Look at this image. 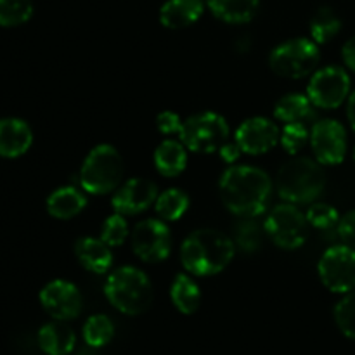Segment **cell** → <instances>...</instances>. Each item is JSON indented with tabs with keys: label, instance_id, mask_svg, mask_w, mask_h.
Segmentation results:
<instances>
[{
	"label": "cell",
	"instance_id": "1",
	"mask_svg": "<svg viewBox=\"0 0 355 355\" xmlns=\"http://www.w3.org/2000/svg\"><path fill=\"white\" fill-rule=\"evenodd\" d=\"M222 203L238 217L263 214L272 194V180L259 166L231 165L218 180Z\"/></svg>",
	"mask_w": 355,
	"mask_h": 355
},
{
	"label": "cell",
	"instance_id": "2",
	"mask_svg": "<svg viewBox=\"0 0 355 355\" xmlns=\"http://www.w3.org/2000/svg\"><path fill=\"white\" fill-rule=\"evenodd\" d=\"M234 253V241L215 229H198L180 246L184 269L196 277L220 274L232 262Z\"/></svg>",
	"mask_w": 355,
	"mask_h": 355
},
{
	"label": "cell",
	"instance_id": "3",
	"mask_svg": "<svg viewBox=\"0 0 355 355\" xmlns=\"http://www.w3.org/2000/svg\"><path fill=\"white\" fill-rule=\"evenodd\" d=\"M326 186V173L318 159L295 156L284 163L276 177L277 194L293 205L314 203Z\"/></svg>",
	"mask_w": 355,
	"mask_h": 355
},
{
	"label": "cell",
	"instance_id": "4",
	"mask_svg": "<svg viewBox=\"0 0 355 355\" xmlns=\"http://www.w3.org/2000/svg\"><path fill=\"white\" fill-rule=\"evenodd\" d=\"M104 295L118 312L125 315H141L151 307L153 286L141 269L132 266L113 270L104 284Z\"/></svg>",
	"mask_w": 355,
	"mask_h": 355
},
{
	"label": "cell",
	"instance_id": "5",
	"mask_svg": "<svg viewBox=\"0 0 355 355\" xmlns=\"http://www.w3.org/2000/svg\"><path fill=\"white\" fill-rule=\"evenodd\" d=\"M123 158L111 144H99L87 155L80 170V186L85 193L104 196L121 186Z\"/></svg>",
	"mask_w": 355,
	"mask_h": 355
},
{
	"label": "cell",
	"instance_id": "6",
	"mask_svg": "<svg viewBox=\"0 0 355 355\" xmlns=\"http://www.w3.org/2000/svg\"><path fill=\"white\" fill-rule=\"evenodd\" d=\"M319 59V45L312 38L297 37L272 49L269 66L277 76L297 80L314 73Z\"/></svg>",
	"mask_w": 355,
	"mask_h": 355
},
{
	"label": "cell",
	"instance_id": "7",
	"mask_svg": "<svg viewBox=\"0 0 355 355\" xmlns=\"http://www.w3.org/2000/svg\"><path fill=\"white\" fill-rule=\"evenodd\" d=\"M229 123L222 114L203 111L187 118L180 128V142L189 151L210 155L220 151L229 141Z\"/></svg>",
	"mask_w": 355,
	"mask_h": 355
},
{
	"label": "cell",
	"instance_id": "8",
	"mask_svg": "<svg viewBox=\"0 0 355 355\" xmlns=\"http://www.w3.org/2000/svg\"><path fill=\"white\" fill-rule=\"evenodd\" d=\"M263 231L281 250H298L307 241L309 222L297 205L284 201L267 215Z\"/></svg>",
	"mask_w": 355,
	"mask_h": 355
},
{
	"label": "cell",
	"instance_id": "9",
	"mask_svg": "<svg viewBox=\"0 0 355 355\" xmlns=\"http://www.w3.org/2000/svg\"><path fill=\"white\" fill-rule=\"evenodd\" d=\"M350 76L342 66H324L312 73L307 85V96L315 107L336 110L350 96Z\"/></svg>",
	"mask_w": 355,
	"mask_h": 355
},
{
	"label": "cell",
	"instance_id": "10",
	"mask_svg": "<svg viewBox=\"0 0 355 355\" xmlns=\"http://www.w3.org/2000/svg\"><path fill=\"white\" fill-rule=\"evenodd\" d=\"M318 272L321 283L331 293L355 291V250L343 243L328 248L319 260Z\"/></svg>",
	"mask_w": 355,
	"mask_h": 355
},
{
	"label": "cell",
	"instance_id": "11",
	"mask_svg": "<svg viewBox=\"0 0 355 355\" xmlns=\"http://www.w3.org/2000/svg\"><path fill=\"white\" fill-rule=\"evenodd\" d=\"M132 250L148 263H159L172 253V234L162 218H146L132 231Z\"/></svg>",
	"mask_w": 355,
	"mask_h": 355
},
{
	"label": "cell",
	"instance_id": "12",
	"mask_svg": "<svg viewBox=\"0 0 355 355\" xmlns=\"http://www.w3.org/2000/svg\"><path fill=\"white\" fill-rule=\"evenodd\" d=\"M347 130L338 120L324 118L312 125L311 148L315 159L321 165L336 166L343 163L347 156Z\"/></svg>",
	"mask_w": 355,
	"mask_h": 355
},
{
	"label": "cell",
	"instance_id": "13",
	"mask_svg": "<svg viewBox=\"0 0 355 355\" xmlns=\"http://www.w3.org/2000/svg\"><path fill=\"white\" fill-rule=\"evenodd\" d=\"M40 305L52 319L71 321L82 312L83 298L75 284L64 279H55L42 288Z\"/></svg>",
	"mask_w": 355,
	"mask_h": 355
},
{
	"label": "cell",
	"instance_id": "14",
	"mask_svg": "<svg viewBox=\"0 0 355 355\" xmlns=\"http://www.w3.org/2000/svg\"><path fill=\"white\" fill-rule=\"evenodd\" d=\"M281 139L279 127L272 120L253 116L243 121L234 135V142L243 153L252 156L266 155L277 146Z\"/></svg>",
	"mask_w": 355,
	"mask_h": 355
},
{
	"label": "cell",
	"instance_id": "15",
	"mask_svg": "<svg viewBox=\"0 0 355 355\" xmlns=\"http://www.w3.org/2000/svg\"><path fill=\"white\" fill-rule=\"evenodd\" d=\"M156 198H158L156 184L149 179L135 177V179H128L114 191L111 205L116 214L128 217V215L142 214L151 208V205L156 203Z\"/></svg>",
	"mask_w": 355,
	"mask_h": 355
},
{
	"label": "cell",
	"instance_id": "16",
	"mask_svg": "<svg viewBox=\"0 0 355 355\" xmlns=\"http://www.w3.org/2000/svg\"><path fill=\"white\" fill-rule=\"evenodd\" d=\"M33 144V132L30 125L21 118H2L0 120V156L19 158Z\"/></svg>",
	"mask_w": 355,
	"mask_h": 355
},
{
	"label": "cell",
	"instance_id": "17",
	"mask_svg": "<svg viewBox=\"0 0 355 355\" xmlns=\"http://www.w3.org/2000/svg\"><path fill=\"white\" fill-rule=\"evenodd\" d=\"M75 255L80 266L92 274H106L113 266V253L103 239L80 238L75 245Z\"/></svg>",
	"mask_w": 355,
	"mask_h": 355
},
{
	"label": "cell",
	"instance_id": "18",
	"mask_svg": "<svg viewBox=\"0 0 355 355\" xmlns=\"http://www.w3.org/2000/svg\"><path fill=\"white\" fill-rule=\"evenodd\" d=\"M203 0H166L159 9V23L168 30H184L203 16Z\"/></svg>",
	"mask_w": 355,
	"mask_h": 355
},
{
	"label": "cell",
	"instance_id": "19",
	"mask_svg": "<svg viewBox=\"0 0 355 355\" xmlns=\"http://www.w3.org/2000/svg\"><path fill=\"white\" fill-rule=\"evenodd\" d=\"M38 345L47 355H68L75 350L76 335L66 321L54 319L38 329Z\"/></svg>",
	"mask_w": 355,
	"mask_h": 355
},
{
	"label": "cell",
	"instance_id": "20",
	"mask_svg": "<svg viewBox=\"0 0 355 355\" xmlns=\"http://www.w3.org/2000/svg\"><path fill=\"white\" fill-rule=\"evenodd\" d=\"M87 207V198L82 191L73 186H64L55 189L47 198V211L51 217L58 220H69L82 214L83 208Z\"/></svg>",
	"mask_w": 355,
	"mask_h": 355
},
{
	"label": "cell",
	"instance_id": "21",
	"mask_svg": "<svg viewBox=\"0 0 355 355\" xmlns=\"http://www.w3.org/2000/svg\"><path fill=\"white\" fill-rule=\"evenodd\" d=\"M186 146L173 139H166L155 149V166L163 177H177L186 170L187 151Z\"/></svg>",
	"mask_w": 355,
	"mask_h": 355
},
{
	"label": "cell",
	"instance_id": "22",
	"mask_svg": "<svg viewBox=\"0 0 355 355\" xmlns=\"http://www.w3.org/2000/svg\"><path fill=\"white\" fill-rule=\"evenodd\" d=\"M260 0H208V9L215 17L229 24L250 23L257 16Z\"/></svg>",
	"mask_w": 355,
	"mask_h": 355
},
{
	"label": "cell",
	"instance_id": "23",
	"mask_svg": "<svg viewBox=\"0 0 355 355\" xmlns=\"http://www.w3.org/2000/svg\"><path fill=\"white\" fill-rule=\"evenodd\" d=\"M170 300L173 307L184 315H191L200 309L201 290L196 281L187 274H177L170 286Z\"/></svg>",
	"mask_w": 355,
	"mask_h": 355
},
{
	"label": "cell",
	"instance_id": "24",
	"mask_svg": "<svg viewBox=\"0 0 355 355\" xmlns=\"http://www.w3.org/2000/svg\"><path fill=\"white\" fill-rule=\"evenodd\" d=\"M314 104L311 103L309 96L304 94H286L281 97L274 106V116L284 123H297V121H307L314 118Z\"/></svg>",
	"mask_w": 355,
	"mask_h": 355
},
{
	"label": "cell",
	"instance_id": "25",
	"mask_svg": "<svg viewBox=\"0 0 355 355\" xmlns=\"http://www.w3.org/2000/svg\"><path fill=\"white\" fill-rule=\"evenodd\" d=\"M155 210L162 220L175 222L182 218L184 214L189 210V196L186 191L179 189V187L166 189L165 193L158 194L156 198Z\"/></svg>",
	"mask_w": 355,
	"mask_h": 355
},
{
	"label": "cell",
	"instance_id": "26",
	"mask_svg": "<svg viewBox=\"0 0 355 355\" xmlns=\"http://www.w3.org/2000/svg\"><path fill=\"white\" fill-rule=\"evenodd\" d=\"M342 30V19L331 7H321L311 19V38L318 45L328 44Z\"/></svg>",
	"mask_w": 355,
	"mask_h": 355
},
{
	"label": "cell",
	"instance_id": "27",
	"mask_svg": "<svg viewBox=\"0 0 355 355\" xmlns=\"http://www.w3.org/2000/svg\"><path fill=\"white\" fill-rule=\"evenodd\" d=\"M263 232L255 217H239V220L234 225V239L232 241L245 253H255L262 246Z\"/></svg>",
	"mask_w": 355,
	"mask_h": 355
},
{
	"label": "cell",
	"instance_id": "28",
	"mask_svg": "<svg viewBox=\"0 0 355 355\" xmlns=\"http://www.w3.org/2000/svg\"><path fill=\"white\" fill-rule=\"evenodd\" d=\"M83 340L90 349H101L107 345L114 336V324L107 315L96 314L90 315L82 329Z\"/></svg>",
	"mask_w": 355,
	"mask_h": 355
},
{
	"label": "cell",
	"instance_id": "29",
	"mask_svg": "<svg viewBox=\"0 0 355 355\" xmlns=\"http://www.w3.org/2000/svg\"><path fill=\"white\" fill-rule=\"evenodd\" d=\"M31 16H33L31 0H0V26H21L28 23Z\"/></svg>",
	"mask_w": 355,
	"mask_h": 355
},
{
	"label": "cell",
	"instance_id": "30",
	"mask_svg": "<svg viewBox=\"0 0 355 355\" xmlns=\"http://www.w3.org/2000/svg\"><path fill=\"white\" fill-rule=\"evenodd\" d=\"M335 322L343 336L355 340V291L347 293L335 305Z\"/></svg>",
	"mask_w": 355,
	"mask_h": 355
},
{
	"label": "cell",
	"instance_id": "31",
	"mask_svg": "<svg viewBox=\"0 0 355 355\" xmlns=\"http://www.w3.org/2000/svg\"><path fill=\"white\" fill-rule=\"evenodd\" d=\"M305 217H307L309 225L319 229V231H329L333 227H338V222L342 218L335 207L328 203H315V201L309 207Z\"/></svg>",
	"mask_w": 355,
	"mask_h": 355
},
{
	"label": "cell",
	"instance_id": "32",
	"mask_svg": "<svg viewBox=\"0 0 355 355\" xmlns=\"http://www.w3.org/2000/svg\"><path fill=\"white\" fill-rule=\"evenodd\" d=\"M307 141H311V130L307 128V125L304 121H297V123H284L283 132H281V146L284 148V151L290 153V155H297Z\"/></svg>",
	"mask_w": 355,
	"mask_h": 355
},
{
	"label": "cell",
	"instance_id": "33",
	"mask_svg": "<svg viewBox=\"0 0 355 355\" xmlns=\"http://www.w3.org/2000/svg\"><path fill=\"white\" fill-rule=\"evenodd\" d=\"M128 236V224L125 220V215L116 214L114 211L113 215L104 220L103 229H101V239L106 243L111 248H116V246H121L125 243Z\"/></svg>",
	"mask_w": 355,
	"mask_h": 355
},
{
	"label": "cell",
	"instance_id": "34",
	"mask_svg": "<svg viewBox=\"0 0 355 355\" xmlns=\"http://www.w3.org/2000/svg\"><path fill=\"white\" fill-rule=\"evenodd\" d=\"M184 121L180 120V116L173 111H162V113L156 116V127L162 132L163 135H173L180 134V128H182Z\"/></svg>",
	"mask_w": 355,
	"mask_h": 355
},
{
	"label": "cell",
	"instance_id": "35",
	"mask_svg": "<svg viewBox=\"0 0 355 355\" xmlns=\"http://www.w3.org/2000/svg\"><path fill=\"white\" fill-rule=\"evenodd\" d=\"M336 231H338V236L340 239H342L343 245L355 250V208L354 210L347 211V214L340 218Z\"/></svg>",
	"mask_w": 355,
	"mask_h": 355
},
{
	"label": "cell",
	"instance_id": "36",
	"mask_svg": "<svg viewBox=\"0 0 355 355\" xmlns=\"http://www.w3.org/2000/svg\"><path fill=\"white\" fill-rule=\"evenodd\" d=\"M220 158L224 159L225 163H229V165H232L234 162H238V158L241 156V149H239V146L236 144V142H225L224 146L220 148Z\"/></svg>",
	"mask_w": 355,
	"mask_h": 355
},
{
	"label": "cell",
	"instance_id": "37",
	"mask_svg": "<svg viewBox=\"0 0 355 355\" xmlns=\"http://www.w3.org/2000/svg\"><path fill=\"white\" fill-rule=\"evenodd\" d=\"M342 58L347 68L352 69L355 73V37L349 38V40L345 42V45H343L342 49Z\"/></svg>",
	"mask_w": 355,
	"mask_h": 355
},
{
	"label": "cell",
	"instance_id": "38",
	"mask_svg": "<svg viewBox=\"0 0 355 355\" xmlns=\"http://www.w3.org/2000/svg\"><path fill=\"white\" fill-rule=\"evenodd\" d=\"M347 118H349V123L355 132V90L350 92L349 99H347Z\"/></svg>",
	"mask_w": 355,
	"mask_h": 355
},
{
	"label": "cell",
	"instance_id": "39",
	"mask_svg": "<svg viewBox=\"0 0 355 355\" xmlns=\"http://www.w3.org/2000/svg\"><path fill=\"white\" fill-rule=\"evenodd\" d=\"M354 163H355V148H354Z\"/></svg>",
	"mask_w": 355,
	"mask_h": 355
}]
</instances>
